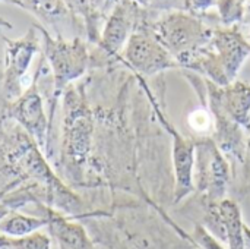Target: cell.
<instances>
[{"mask_svg": "<svg viewBox=\"0 0 250 249\" xmlns=\"http://www.w3.org/2000/svg\"><path fill=\"white\" fill-rule=\"evenodd\" d=\"M195 236H196V239L202 244V247L205 249H221L220 248V245L204 230V227H196V232H195Z\"/></svg>", "mask_w": 250, "mask_h": 249, "instance_id": "7c38bea8", "label": "cell"}, {"mask_svg": "<svg viewBox=\"0 0 250 249\" xmlns=\"http://www.w3.org/2000/svg\"><path fill=\"white\" fill-rule=\"evenodd\" d=\"M7 51H6V70L3 78V95L6 101H13L22 95L21 79L26 72L32 54L37 51V37L35 32L31 29L25 38L19 41H9Z\"/></svg>", "mask_w": 250, "mask_h": 249, "instance_id": "277c9868", "label": "cell"}, {"mask_svg": "<svg viewBox=\"0 0 250 249\" xmlns=\"http://www.w3.org/2000/svg\"><path fill=\"white\" fill-rule=\"evenodd\" d=\"M221 213L231 249H243V241L240 235V211L237 210L236 204L224 203L221 207Z\"/></svg>", "mask_w": 250, "mask_h": 249, "instance_id": "ba28073f", "label": "cell"}, {"mask_svg": "<svg viewBox=\"0 0 250 249\" xmlns=\"http://www.w3.org/2000/svg\"><path fill=\"white\" fill-rule=\"evenodd\" d=\"M42 226H47L45 219H35L12 213L0 222V232L12 238H23Z\"/></svg>", "mask_w": 250, "mask_h": 249, "instance_id": "52a82bcc", "label": "cell"}, {"mask_svg": "<svg viewBox=\"0 0 250 249\" xmlns=\"http://www.w3.org/2000/svg\"><path fill=\"white\" fill-rule=\"evenodd\" d=\"M37 81L38 76L35 75L34 84L21 97L13 101H6L1 110V117L15 120L32 139H35L40 148L45 150L48 135V119L44 113Z\"/></svg>", "mask_w": 250, "mask_h": 249, "instance_id": "3957f363", "label": "cell"}, {"mask_svg": "<svg viewBox=\"0 0 250 249\" xmlns=\"http://www.w3.org/2000/svg\"><path fill=\"white\" fill-rule=\"evenodd\" d=\"M139 1H142V3H145V1H148V0H139Z\"/></svg>", "mask_w": 250, "mask_h": 249, "instance_id": "5bb4252c", "label": "cell"}, {"mask_svg": "<svg viewBox=\"0 0 250 249\" xmlns=\"http://www.w3.org/2000/svg\"><path fill=\"white\" fill-rule=\"evenodd\" d=\"M189 122H190V126L195 131H199V132L207 131L208 126H209V123H211L209 122V116L205 112H202V110H196L193 114H190Z\"/></svg>", "mask_w": 250, "mask_h": 249, "instance_id": "8fae6325", "label": "cell"}, {"mask_svg": "<svg viewBox=\"0 0 250 249\" xmlns=\"http://www.w3.org/2000/svg\"><path fill=\"white\" fill-rule=\"evenodd\" d=\"M155 37L173 53L177 54L179 60L188 62L196 48L209 38V31L204 25L183 13H176L163 19L155 25Z\"/></svg>", "mask_w": 250, "mask_h": 249, "instance_id": "7a4b0ae2", "label": "cell"}, {"mask_svg": "<svg viewBox=\"0 0 250 249\" xmlns=\"http://www.w3.org/2000/svg\"><path fill=\"white\" fill-rule=\"evenodd\" d=\"M135 21V4L125 3L116 9L104 32V45L108 51L114 53L125 41L126 34Z\"/></svg>", "mask_w": 250, "mask_h": 249, "instance_id": "8992f818", "label": "cell"}, {"mask_svg": "<svg viewBox=\"0 0 250 249\" xmlns=\"http://www.w3.org/2000/svg\"><path fill=\"white\" fill-rule=\"evenodd\" d=\"M214 3L215 0H186V7L190 10H199V9H207Z\"/></svg>", "mask_w": 250, "mask_h": 249, "instance_id": "4fadbf2b", "label": "cell"}, {"mask_svg": "<svg viewBox=\"0 0 250 249\" xmlns=\"http://www.w3.org/2000/svg\"><path fill=\"white\" fill-rule=\"evenodd\" d=\"M91 123L86 107L75 90H69L64 97V125L62 139L60 164L67 172L79 170L89 145Z\"/></svg>", "mask_w": 250, "mask_h": 249, "instance_id": "6da1fadb", "label": "cell"}, {"mask_svg": "<svg viewBox=\"0 0 250 249\" xmlns=\"http://www.w3.org/2000/svg\"><path fill=\"white\" fill-rule=\"evenodd\" d=\"M126 57L136 69L145 73H152L176 65L170 54L146 32H136L130 37Z\"/></svg>", "mask_w": 250, "mask_h": 249, "instance_id": "5b68a950", "label": "cell"}, {"mask_svg": "<svg viewBox=\"0 0 250 249\" xmlns=\"http://www.w3.org/2000/svg\"><path fill=\"white\" fill-rule=\"evenodd\" d=\"M218 9L224 23H231L242 18L243 4L242 0H218Z\"/></svg>", "mask_w": 250, "mask_h": 249, "instance_id": "30bf717a", "label": "cell"}, {"mask_svg": "<svg viewBox=\"0 0 250 249\" xmlns=\"http://www.w3.org/2000/svg\"><path fill=\"white\" fill-rule=\"evenodd\" d=\"M10 249H50V239L42 233H34L19 239H6Z\"/></svg>", "mask_w": 250, "mask_h": 249, "instance_id": "9c48e42d", "label": "cell"}]
</instances>
